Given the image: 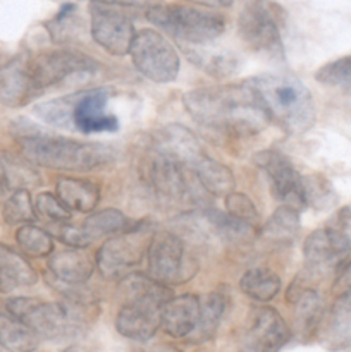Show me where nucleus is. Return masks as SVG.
<instances>
[{
  "label": "nucleus",
  "mask_w": 351,
  "mask_h": 352,
  "mask_svg": "<svg viewBox=\"0 0 351 352\" xmlns=\"http://www.w3.org/2000/svg\"><path fill=\"white\" fill-rule=\"evenodd\" d=\"M291 339V330L277 309L260 308L244 332L243 352H279Z\"/></svg>",
  "instance_id": "obj_16"
},
{
  "label": "nucleus",
  "mask_w": 351,
  "mask_h": 352,
  "mask_svg": "<svg viewBox=\"0 0 351 352\" xmlns=\"http://www.w3.org/2000/svg\"><path fill=\"white\" fill-rule=\"evenodd\" d=\"M98 69V62L79 52H43L30 60V76L34 91L58 85L74 76H88Z\"/></svg>",
  "instance_id": "obj_11"
},
{
  "label": "nucleus",
  "mask_w": 351,
  "mask_h": 352,
  "mask_svg": "<svg viewBox=\"0 0 351 352\" xmlns=\"http://www.w3.org/2000/svg\"><path fill=\"white\" fill-rule=\"evenodd\" d=\"M3 191H6V182H3V177H2V174H0V195H2Z\"/></svg>",
  "instance_id": "obj_44"
},
{
  "label": "nucleus",
  "mask_w": 351,
  "mask_h": 352,
  "mask_svg": "<svg viewBox=\"0 0 351 352\" xmlns=\"http://www.w3.org/2000/svg\"><path fill=\"white\" fill-rule=\"evenodd\" d=\"M226 296L220 292H210L200 299V318L195 332L189 336L193 342H206L212 339L219 330L220 322L226 313Z\"/></svg>",
  "instance_id": "obj_27"
},
{
  "label": "nucleus",
  "mask_w": 351,
  "mask_h": 352,
  "mask_svg": "<svg viewBox=\"0 0 351 352\" xmlns=\"http://www.w3.org/2000/svg\"><path fill=\"white\" fill-rule=\"evenodd\" d=\"M126 280L127 298L116 316V329L123 337L147 342L160 329V315L172 298L167 285L143 275H129Z\"/></svg>",
  "instance_id": "obj_5"
},
{
  "label": "nucleus",
  "mask_w": 351,
  "mask_h": 352,
  "mask_svg": "<svg viewBox=\"0 0 351 352\" xmlns=\"http://www.w3.org/2000/svg\"><path fill=\"white\" fill-rule=\"evenodd\" d=\"M131 60L150 81L165 85L178 79L181 60L176 48L155 30H141L131 45Z\"/></svg>",
  "instance_id": "obj_9"
},
{
  "label": "nucleus",
  "mask_w": 351,
  "mask_h": 352,
  "mask_svg": "<svg viewBox=\"0 0 351 352\" xmlns=\"http://www.w3.org/2000/svg\"><path fill=\"white\" fill-rule=\"evenodd\" d=\"M147 17L162 31L188 45H209L226 30L222 14L188 6L157 3L148 7Z\"/></svg>",
  "instance_id": "obj_7"
},
{
  "label": "nucleus",
  "mask_w": 351,
  "mask_h": 352,
  "mask_svg": "<svg viewBox=\"0 0 351 352\" xmlns=\"http://www.w3.org/2000/svg\"><path fill=\"white\" fill-rule=\"evenodd\" d=\"M151 236L153 232L147 227H133L109 237L96 251V268L105 278L124 280L141 261L147 260Z\"/></svg>",
  "instance_id": "obj_8"
},
{
  "label": "nucleus",
  "mask_w": 351,
  "mask_h": 352,
  "mask_svg": "<svg viewBox=\"0 0 351 352\" xmlns=\"http://www.w3.org/2000/svg\"><path fill=\"white\" fill-rule=\"evenodd\" d=\"M92 36L103 50L112 55L129 54L136 30L129 17L117 6L92 2Z\"/></svg>",
  "instance_id": "obj_14"
},
{
  "label": "nucleus",
  "mask_w": 351,
  "mask_h": 352,
  "mask_svg": "<svg viewBox=\"0 0 351 352\" xmlns=\"http://www.w3.org/2000/svg\"><path fill=\"white\" fill-rule=\"evenodd\" d=\"M315 79L320 85L351 89V55L327 62L315 72Z\"/></svg>",
  "instance_id": "obj_35"
},
{
  "label": "nucleus",
  "mask_w": 351,
  "mask_h": 352,
  "mask_svg": "<svg viewBox=\"0 0 351 352\" xmlns=\"http://www.w3.org/2000/svg\"><path fill=\"white\" fill-rule=\"evenodd\" d=\"M155 151L179 162L189 172L193 165L205 155L195 134L179 124L162 127L160 133L155 136Z\"/></svg>",
  "instance_id": "obj_18"
},
{
  "label": "nucleus",
  "mask_w": 351,
  "mask_h": 352,
  "mask_svg": "<svg viewBox=\"0 0 351 352\" xmlns=\"http://www.w3.org/2000/svg\"><path fill=\"white\" fill-rule=\"evenodd\" d=\"M182 103L196 122L226 133L255 134L268 122L246 82L191 89L184 93Z\"/></svg>",
  "instance_id": "obj_1"
},
{
  "label": "nucleus",
  "mask_w": 351,
  "mask_h": 352,
  "mask_svg": "<svg viewBox=\"0 0 351 352\" xmlns=\"http://www.w3.org/2000/svg\"><path fill=\"white\" fill-rule=\"evenodd\" d=\"M64 352H83V349L78 346H72V347H69V349H65Z\"/></svg>",
  "instance_id": "obj_43"
},
{
  "label": "nucleus",
  "mask_w": 351,
  "mask_h": 352,
  "mask_svg": "<svg viewBox=\"0 0 351 352\" xmlns=\"http://www.w3.org/2000/svg\"><path fill=\"white\" fill-rule=\"evenodd\" d=\"M2 217L9 226H24L36 219V210L28 189H16L3 203Z\"/></svg>",
  "instance_id": "obj_34"
},
{
  "label": "nucleus",
  "mask_w": 351,
  "mask_h": 352,
  "mask_svg": "<svg viewBox=\"0 0 351 352\" xmlns=\"http://www.w3.org/2000/svg\"><path fill=\"white\" fill-rule=\"evenodd\" d=\"M140 352H181V351L169 346V344H153V346L145 347V349H141Z\"/></svg>",
  "instance_id": "obj_41"
},
{
  "label": "nucleus",
  "mask_w": 351,
  "mask_h": 352,
  "mask_svg": "<svg viewBox=\"0 0 351 352\" xmlns=\"http://www.w3.org/2000/svg\"><path fill=\"white\" fill-rule=\"evenodd\" d=\"M299 227H301V222H299L298 210L282 205L267 220V223L262 229V236L267 237L272 243L288 244L295 241L296 234L299 232Z\"/></svg>",
  "instance_id": "obj_30"
},
{
  "label": "nucleus",
  "mask_w": 351,
  "mask_h": 352,
  "mask_svg": "<svg viewBox=\"0 0 351 352\" xmlns=\"http://www.w3.org/2000/svg\"><path fill=\"white\" fill-rule=\"evenodd\" d=\"M200 318V298L195 294H182L171 298L162 308L160 327L167 336L184 339L195 332Z\"/></svg>",
  "instance_id": "obj_20"
},
{
  "label": "nucleus",
  "mask_w": 351,
  "mask_h": 352,
  "mask_svg": "<svg viewBox=\"0 0 351 352\" xmlns=\"http://www.w3.org/2000/svg\"><path fill=\"white\" fill-rule=\"evenodd\" d=\"M7 311L26 323L40 339H74L85 332L86 318L79 302H47L34 298H12L7 301Z\"/></svg>",
  "instance_id": "obj_6"
},
{
  "label": "nucleus",
  "mask_w": 351,
  "mask_h": 352,
  "mask_svg": "<svg viewBox=\"0 0 351 352\" xmlns=\"http://www.w3.org/2000/svg\"><path fill=\"white\" fill-rule=\"evenodd\" d=\"M191 174L205 192H210L213 196H227L229 192H233V170L220 164V162L213 160L206 153L193 165Z\"/></svg>",
  "instance_id": "obj_24"
},
{
  "label": "nucleus",
  "mask_w": 351,
  "mask_h": 352,
  "mask_svg": "<svg viewBox=\"0 0 351 352\" xmlns=\"http://www.w3.org/2000/svg\"><path fill=\"white\" fill-rule=\"evenodd\" d=\"M332 323L337 330L348 329L351 325V287H348L334 302Z\"/></svg>",
  "instance_id": "obj_39"
},
{
  "label": "nucleus",
  "mask_w": 351,
  "mask_h": 352,
  "mask_svg": "<svg viewBox=\"0 0 351 352\" xmlns=\"http://www.w3.org/2000/svg\"><path fill=\"white\" fill-rule=\"evenodd\" d=\"M36 95L30 76V60L16 57L6 65H0V103L17 109Z\"/></svg>",
  "instance_id": "obj_19"
},
{
  "label": "nucleus",
  "mask_w": 351,
  "mask_h": 352,
  "mask_svg": "<svg viewBox=\"0 0 351 352\" xmlns=\"http://www.w3.org/2000/svg\"><path fill=\"white\" fill-rule=\"evenodd\" d=\"M0 167H2L6 188L16 191V189H30L40 184V175L34 170L33 164L24 157L3 155L2 160H0Z\"/></svg>",
  "instance_id": "obj_32"
},
{
  "label": "nucleus",
  "mask_w": 351,
  "mask_h": 352,
  "mask_svg": "<svg viewBox=\"0 0 351 352\" xmlns=\"http://www.w3.org/2000/svg\"><path fill=\"white\" fill-rule=\"evenodd\" d=\"M96 258L86 248H67L50 254L48 270L54 277V284L83 285L93 275Z\"/></svg>",
  "instance_id": "obj_17"
},
{
  "label": "nucleus",
  "mask_w": 351,
  "mask_h": 352,
  "mask_svg": "<svg viewBox=\"0 0 351 352\" xmlns=\"http://www.w3.org/2000/svg\"><path fill=\"white\" fill-rule=\"evenodd\" d=\"M34 210H36V215L43 217L54 226L67 223L71 220V210L58 199L57 195H52V192H40L34 201Z\"/></svg>",
  "instance_id": "obj_36"
},
{
  "label": "nucleus",
  "mask_w": 351,
  "mask_h": 352,
  "mask_svg": "<svg viewBox=\"0 0 351 352\" xmlns=\"http://www.w3.org/2000/svg\"><path fill=\"white\" fill-rule=\"evenodd\" d=\"M303 256H305L306 268L315 274L339 267L346 260L334 246L327 229H319L306 237L303 244Z\"/></svg>",
  "instance_id": "obj_22"
},
{
  "label": "nucleus",
  "mask_w": 351,
  "mask_h": 352,
  "mask_svg": "<svg viewBox=\"0 0 351 352\" xmlns=\"http://www.w3.org/2000/svg\"><path fill=\"white\" fill-rule=\"evenodd\" d=\"M240 287L257 302H268L281 291V278L268 268H251L241 277Z\"/></svg>",
  "instance_id": "obj_29"
},
{
  "label": "nucleus",
  "mask_w": 351,
  "mask_h": 352,
  "mask_svg": "<svg viewBox=\"0 0 351 352\" xmlns=\"http://www.w3.org/2000/svg\"><path fill=\"white\" fill-rule=\"evenodd\" d=\"M323 305L313 289H301L295 298V322L301 336H312L322 320Z\"/></svg>",
  "instance_id": "obj_31"
},
{
  "label": "nucleus",
  "mask_w": 351,
  "mask_h": 352,
  "mask_svg": "<svg viewBox=\"0 0 351 352\" xmlns=\"http://www.w3.org/2000/svg\"><path fill=\"white\" fill-rule=\"evenodd\" d=\"M332 239L334 246L337 248L344 258L351 254V212H343L326 227Z\"/></svg>",
  "instance_id": "obj_38"
},
{
  "label": "nucleus",
  "mask_w": 351,
  "mask_h": 352,
  "mask_svg": "<svg viewBox=\"0 0 351 352\" xmlns=\"http://www.w3.org/2000/svg\"><path fill=\"white\" fill-rule=\"evenodd\" d=\"M109 100V89L95 88L38 103L33 112L45 124L58 129H72L83 134L116 133L119 120L114 113L107 112Z\"/></svg>",
  "instance_id": "obj_4"
},
{
  "label": "nucleus",
  "mask_w": 351,
  "mask_h": 352,
  "mask_svg": "<svg viewBox=\"0 0 351 352\" xmlns=\"http://www.w3.org/2000/svg\"><path fill=\"white\" fill-rule=\"evenodd\" d=\"M255 164L265 172L274 198L284 205L299 210L308 206L305 177L299 174L286 155L281 151L267 150L255 157Z\"/></svg>",
  "instance_id": "obj_12"
},
{
  "label": "nucleus",
  "mask_w": 351,
  "mask_h": 352,
  "mask_svg": "<svg viewBox=\"0 0 351 352\" xmlns=\"http://www.w3.org/2000/svg\"><path fill=\"white\" fill-rule=\"evenodd\" d=\"M0 346L10 352H34L40 337L10 313L0 311Z\"/></svg>",
  "instance_id": "obj_26"
},
{
  "label": "nucleus",
  "mask_w": 351,
  "mask_h": 352,
  "mask_svg": "<svg viewBox=\"0 0 351 352\" xmlns=\"http://www.w3.org/2000/svg\"><path fill=\"white\" fill-rule=\"evenodd\" d=\"M57 196L69 210L88 213L100 201V189L95 182L78 177H64L57 182Z\"/></svg>",
  "instance_id": "obj_25"
},
{
  "label": "nucleus",
  "mask_w": 351,
  "mask_h": 352,
  "mask_svg": "<svg viewBox=\"0 0 351 352\" xmlns=\"http://www.w3.org/2000/svg\"><path fill=\"white\" fill-rule=\"evenodd\" d=\"M244 82L255 93L268 120L289 134L298 136L315 124L313 96L299 79L286 74H260Z\"/></svg>",
  "instance_id": "obj_2"
},
{
  "label": "nucleus",
  "mask_w": 351,
  "mask_h": 352,
  "mask_svg": "<svg viewBox=\"0 0 351 352\" xmlns=\"http://www.w3.org/2000/svg\"><path fill=\"white\" fill-rule=\"evenodd\" d=\"M184 50L200 69L215 78H227L240 69V58L229 50H215L209 45H184Z\"/></svg>",
  "instance_id": "obj_23"
},
{
  "label": "nucleus",
  "mask_w": 351,
  "mask_h": 352,
  "mask_svg": "<svg viewBox=\"0 0 351 352\" xmlns=\"http://www.w3.org/2000/svg\"><path fill=\"white\" fill-rule=\"evenodd\" d=\"M240 34L257 54L270 58L284 57L281 26L274 6L268 0H248L240 14Z\"/></svg>",
  "instance_id": "obj_10"
},
{
  "label": "nucleus",
  "mask_w": 351,
  "mask_h": 352,
  "mask_svg": "<svg viewBox=\"0 0 351 352\" xmlns=\"http://www.w3.org/2000/svg\"><path fill=\"white\" fill-rule=\"evenodd\" d=\"M189 174L191 172L182 167L179 162L155 151V157L151 158L150 167H148V182L158 199L172 203V205L176 203L182 205V203L193 201L196 196L188 179Z\"/></svg>",
  "instance_id": "obj_15"
},
{
  "label": "nucleus",
  "mask_w": 351,
  "mask_h": 352,
  "mask_svg": "<svg viewBox=\"0 0 351 352\" xmlns=\"http://www.w3.org/2000/svg\"><path fill=\"white\" fill-rule=\"evenodd\" d=\"M16 241L28 256L47 258L54 253V239L50 234L31 223H24L17 229Z\"/></svg>",
  "instance_id": "obj_33"
},
{
  "label": "nucleus",
  "mask_w": 351,
  "mask_h": 352,
  "mask_svg": "<svg viewBox=\"0 0 351 352\" xmlns=\"http://www.w3.org/2000/svg\"><path fill=\"white\" fill-rule=\"evenodd\" d=\"M92 2L109 3V6H124V7H153L157 3H162V0H92Z\"/></svg>",
  "instance_id": "obj_40"
},
{
  "label": "nucleus",
  "mask_w": 351,
  "mask_h": 352,
  "mask_svg": "<svg viewBox=\"0 0 351 352\" xmlns=\"http://www.w3.org/2000/svg\"><path fill=\"white\" fill-rule=\"evenodd\" d=\"M188 2L200 3V6H209V7H227L233 3V0H188Z\"/></svg>",
  "instance_id": "obj_42"
},
{
  "label": "nucleus",
  "mask_w": 351,
  "mask_h": 352,
  "mask_svg": "<svg viewBox=\"0 0 351 352\" xmlns=\"http://www.w3.org/2000/svg\"><path fill=\"white\" fill-rule=\"evenodd\" d=\"M226 208L227 213L233 215L234 219L258 229V222H260V219H258V210L255 208V203L246 195L234 191L229 192L226 196Z\"/></svg>",
  "instance_id": "obj_37"
},
{
  "label": "nucleus",
  "mask_w": 351,
  "mask_h": 352,
  "mask_svg": "<svg viewBox=\"0 0 351 352\" xmlns=\"http://www.w3.org/2000/svg\"><path fill=\"white\" fill-rule=\"evenodd\" d=\"M184 243L169 230L153 232L147 251L148 277L164 285L179 284L191 277L188 274Z\"/></svg>",
  "instance_id": "obj_13"
},
{
  "label": "nucleus",
  "mask_w": 351,
  "mask_h": 352,
  "mask_svg": "<svg viewBox=\"0 0 351 352\" xmlns=\"http://www.w3.org/2000/svg\"><path fill=\"white\" fill-rule=\"evenodd\" d=\"M36 282L34 268L16 251L0 244V292L9 294L16 289L31 287Z\"/></svg>",
  "instance_id": "obj_21"
},
{
  "label": "nucleus",
  "mask_w": 351,
  "mask_h": 352,
  "mask_svg": "<svg viewBox=\"0 0 351 352\" xmlns=\"http://www.w3.org/2000/svg\"><path fill=\"white\" fill-rule=\"evenodd\" d=\"M17 138L21 153L26 160L52 170L88 172L103 167L116 158L112 148L102 143H83L38 133H21Z\"/></svg>",
  "instance_id": "obj_3"
},
{
  "label": "nucleus",
  "mask_w": 351,
  "mask_h": 352,
  "mask_svg": "<svg viewBox=\"0 0 351 352\" xmlns=\"http://www.w3.org/2000/svg\"><path fill=\"white\" fill-rule=\"evenodd\" d=\"M81 227L85 230L86 237L89 239V243H95V241L103 239V237H112L116 234L124 232V230L133 229L131 220L123 212L114 208L100 210V212L92 213L83 222Z\"/></svg>",
  "instance_id": "obj_28"
}]
</instances>
